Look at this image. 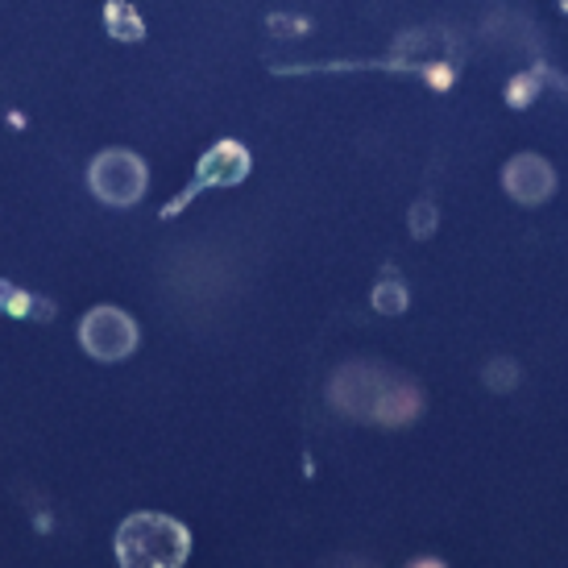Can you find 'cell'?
<instances>
[{"instance_id": "cell-1", "label": "cell", "mask_w": 568, "mask_h": 568, "mask_svg": "<svg viewBox=\"0 0 568 568\" xmlns=\"http://www.w3.org/2000/svg\"><path fill=\"white\" fill-rule=\"evenodd\" d=\"M92 183L109 204H129L142 191V166H138V159H129V154H104V159L95 162Z\"/></svg>"}, {"instance_id": "cell-2", "label": "cell", "mask_w": 568, "mask_h": 568, "mask_svg": "<svg viewBox=\"0 0 568 568\" xmlns=\"http://www.w3.org/2000/svg\"><path fill=\"white\" fill-rule=\"evenodd\" d=\"M83 345L92 348L95 357H121L133 348V324L112 307H100L95 316L83 324Z\"/></svg>"}]
</instances>
